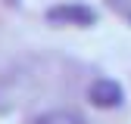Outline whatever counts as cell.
I'll return each mask as SVG.
<instances>
[{
	"label": "cell",
	"instance_id": "cell-2",
	"mask_svg": "<svg viewBox=\"0 0 131 124\" xmlns=\"http://www.w3.org/2000/svg\"><path fill=\"white\" fill-rule=\"evenodd\" d=\"M47 19L59 22V25H91L97 19V12L84 3H59V6L47 9Z\"/></svg>",
	"mask_w": 131,
	"mask_h": 124
},
{
	"label": "cell",
	"instance_id": "cell-1",
	"mask_svg": "<svg viewBox=\"0 0 131 124\" xmlns=\"http://www.w3.org/2000/svg\"><path fill=\"white\" fill-rule=\"evenodd\" d=\"M25 81H28V74H22V71L0 74V112H9V108L25 102V93H28Z\"/></svg>",
	"mask_w": 131,
	"mask_h": 124
},
{
	"label": "cell",
	"instance_id": "cell-4",
	"mask_svg": "<svg viewBox=\"0 0 131 124\" xmlns=\"http://www.w3.org/2000/svg\"><path fill=\"white\" fill-rule=\"evenodd\" d=\"M31 124H84V118H81L75 108H50V112L38 115Z\"/></svg>",
	"mask_w": 131,
	"mask_h": 124
},
{
	"label": "cell",
	"instance_id": "cell-3",
	"mask_svg": "<svg viewBox=\"0 0 131 124\" xmlns=\"http://www.w3.org/2000/svg\"><path fill=\"white\" fill-rule=\"evenodd\" d=\"M88 96H91L94 105H100V108H116L125 93H122V87L112 81V78H97V81L91 84V90H88Z\"/></svg>",
	"mask_w": 131,
	"mask_h": 124
},
{
	"label": "cell",
	"instance_id": "cell-6",
	"mask_svg": "<svg viewBox=\"0 0 131 124\" xmlns=\"http://www.w3.org/2000/svg\"><path fill=\"white\" fill-rule=\"evenodd\" d=\"M13 3H19V0H13Z\"/></svg>",
	"mask_w": 131,
	"mask_h": 124
},
{
	"label": "cell",
	"instance_id": "cell-5",
	"mask_svg": "<svg viewBox=\"0 0 131 124\" xmlns=\"http://www.w3.org/2000/svg\"><path fill=\"white\" fill-rule=\"evenodd\" d=\"M112 3V9H119L125 19H131V0H109Z\"/></svg>",
	"mask_w": 131,
	"mask_h": 124
}]
</instances>
